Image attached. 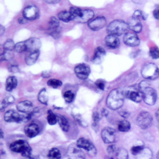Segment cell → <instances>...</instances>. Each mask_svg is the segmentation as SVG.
<instances>
[{
    "mask_svg": "<svg viewBox=\"0 0 159 159\" xmlns=\"http://www.w3.org/2000/svg\"><path fill=\"white\" fill-rule=\"evenodd\" d=\"M47 122L49 125H55L57 122V116L51 110H48V115L47 117Z\"/></svg>",
    "mask_w": 159,
    "mask_h": 159,
    "instance_id": "obj_33",
    "label": "cell"
},
{
    "mask_svg": "<svg viewBox=\"0 0 159 159\" xmlns=\"http://www.w3.org/2000/svg\"><path fill=\"white\" fill-rule=\"evenodd\" d=\"M39 132V126L35 123H31L25 126L24 128V132L25 135L29 138H32L37 136Z\"/></svg>",
    "mask_w": 159,
    "mask_h": 159,
    "instance_id": "obj_17",
    "label": "cell"
},
{
    "mask_svg": "<svg viewBox=\"0 0 159 159\" xmlns=\"http://www.w3.org/2000/svg\"><path fill=\"white\" fill-rule=\"evenodd\" d=\"M14 50L17 53H21L24 51H26L27 49H26V46H25V41H22V42H19L16 43V45H15Z\"/></svg>",
    "mask_w": 159,
    "mask_h": 159,
    "instance_id": "obj_37",
    "label": "cell"
},
{
    "mask_svg": "<svg viewBox=\"0 0 159 159\" xmlns=\"http://www.w3.org/2000/svg\"><path fill=\"white\" fill-rule=\"evenodd\" d=\"M124 94L125 97L129 99L139 103L140 102L142 99V94L140 91L135 88H129L125 91H124Z\"/></svg>",
    "mask_w": 159,
    "mask_h": 159,
    "instance_id": "obj_12",
    "label": "cell"
},
{
    "mask_svg": "<svg viewBox=\"0 0 159 159\" xmlns=\"http://www.w3.org/2000/svg\"><path fill=\"white\" fill-rule=\"evenodd\" d=\"M106 55V51L102 47H98L94 53L93 62L95 64H100Z\"/></svg>",
    "mask_w": 159,
    "mask_h": 159,
    "instance_id": "obj_22",
    "label": "cell"
},
{
    "mask_svg": "<svg viewBox=\"0 0 159 159\" xmlns=\"http://www.w3.org/2000/svg\"><path fill=\"white\" fill-rule=\"evenodd\" d=\"M38 100L39 101L44 105H47L48 100V96L47 90L45 88H43L40 90L38 94Z\"/></svg>",
    "mask_w": 159,
    "mask_h": 159,
    "instance_id": "obj_26",
    "label": "cell"
},
{
    "mask_svg": "<svg viewBox=\"0 0 159 159\" xmlns=\"http://www.w3.org/2000/svg\"><path fill=\"white\" fill-rule=\"evenodd\" d=\"M45 2L49 3V4H55L59 2V1H46Z\"/></svg>",
    "mask_w": 159,
    "mask_h": 159,
    "instance_id": "obj_55",
    "label": "cell"
},
{
    "mask_svg": "<svg viewBox=\"0 0 159 159\" xmlns=\"http://www.w3.org/2000/svg\"><path fill=\"white\" fill-rule=\"evenodd\" d=\"M124 98V91L119 89H113L107 97L106 105L111 110H117L123 105Z\"/></svg>",
    "mask_w": 159,
    "mask_h": 159,
    "instance_id": "obj_1",
    "label": "cell"
},
{
    "mask_svg": "<svg viewBox=\"0 0 159 159\" xmlns=\"http://www.w3.org/2000/svg\"><path fill=\"white\" fill-rule=\"evenodd\" d=\"M4 31H5V28L2 25H1L0 26V34H1V35L3 34Z\"/></svg>",
    "mask_w": 159,
    "mask_h": 159,
    "instance_id": "obj_54",
    "label": "cell"
},
{
    "mask_svg": "<svg viewBox=\"0 0 159 159\" xmlns=\"http://www.w3.org/2000/svg\"><path fill=\"white\" fill-rule=\"evenodd\" d=\"M153 122V118L151 114L147 111L140 112L136 118L137 125L142 129H147L149 128Z\"/></svg>",
    "mask_w": 159,
    "mask_h": 159,
    "instance_id": "obj_6",
    "label": "cell"
},
{
    "mask_svg": "<svg viewBox=\"0 0 159 159\" xmlns=\"http://www.w3.org/2000/svg\"><path fill=\"white\" fill-rule=\"evenodd\" d=\"M95 85H96L97 88L100 89V90H103L104 89V87H105V82L102 79H98L95 82Z\"/></svg>",
    "mask_w": 159,
    "mask_h": 159,
    "instance_id": "obj_46",
    "label": "cell"
},
{
    "mask_svg": "<svg viewBox=\"0 0 159 159\" xmlns=\"http://www.w3.org/2000/svg\"><path fill=\"white\" fill-rule=\"evenodd\" d=\"M101 138L106 143H113L116 141V130L111 127H105L101 132Z\"/></svg>",
    "mask_w": 159,
    "mask_h": 159,
    "instance_id": "obj_8",
    "label": "cell"
},
{
    "mask_svg": "<svg viewBox=\"0 0 159 159\" xmlns=\"http://www.w3.org/2000/svg\"><path fill=\"white\" fill-rule=\"evenodd\" d=\"M127 24L129 26V28L134 32L139 33L142 29V24L141 23L140 19L134 17L133 16L129 20Z\"/></svg>",
    "mask_w": 159,
    "mask_h": 159,
    "instance_id": "obj_18",
    "label": "cell"
},
{
    "mask_svg": "<svg viewBox=\"0 0 159 159\" xmlns=\"http://www.w3.org/2000/svg\"><path fill=\"white\" fill-rule=\"evenodd\" d=\"M27 51L33 52L39 51L41 46V41L36 37H31L25 41Z\"/></svg>",
    "mask_w": 159,
    "mask_h": 159,
    "instance_id": "obj_14",
    "label": "cell"
},
{
    "mask_svg": "<svg viewBox=\"0 0 159 159\" xmlns=\"http://www.w3.org/2000/svg\"><path fill=\"white\" fill-rule=\"evenodd\" d=\"M17 85V80L16 77L10 76L9 77L6 82V90L8 92H11L14 89Z\"/></svg>",
    "mask_w": 159,
    "mask_h": 159,
    "instance_id": "obj_23",
    "label": "cell"
},
{
    "mask_svg": "<svg viewBox=\"0 0 159 159\" xmlns=\"http://www.w3.org/2000/svg\"><path fill=\"white\" fill-rule=\"evenodd\" d=\"M102 117L101 112H94L93 113V123H97L101 119Z\"/></svg>",
    "mask_w": 159,
    "mask_h": 159,
    "instance_id": "obj_45",
    "label": "cell"
},
{
    "mask_svg": "<svg viewBox=\"0 0 159 159\" xmlns=\"http://www.w3.org/2000/svg\"><path fill=\"white\" fill-rule=\"evenodd\" d=\"M66 155L68 159H85V156L83 151L76 145L74 144L69 146Z\"/></svg>",
    "mask_w": 159,
    "mask_h": 159,
    "instance_id": "obj_10",
    "label": "cell"
},
{
    "mask_svg": "<svg viewBox=\"0 0 159 159\" xmlns=\"http://www.w3.org/2000/svg\"><path fill=\"white\" fill-rule=\"evenodd\" d=\"M155 117H156L157 120L159 122V109L155 112Z\"/></svg>",
    "mask_w": 159,
    "mask_h": 159,
    "instance_id": "obj_56",
    "label": "cell"
},
{
    "mask_svg": "<svg viewBox=\"0 0 159 159\" xmlns=\"http://www.w3.org/2000/svg\"><path fill=\"white\" fill-rule=\"evenodd\" d=\"M132 16L134 17H136L137 19H143V20H146L147 18V14L145 12H144L143 11H140V10L135 11Z\"/></svg>",
    "mask_w": 159,
    "mask_h": 159,
    "instance_id": "obj_42",
    "label": "cell"
},
{
    "mask_svg": "<svg viewBox=\"0 0 159 159\" xmlns=\"http://www.w3.org/2000/svg\"><path fill=\"white\" fill-rule=\"evenodd\" d=\"M123 41L126 45L131 47H136L140 44V39L135 33L129 32L125 34Z\"/></svg>",
    "mask_w": 159,
    "mask_h": 159,
    "instance_id": "obj_15",
    "label": "cell"
},
{
    "mask_svg": "<svg viewBox=\"0 0 159 159\" xmlns=\"http://www.w3.org/2000/svg\"><path fill=\"white\" fill-rule=\"evenodd\" d=\"M47 85L54 89H56L62 85V82L57 79H50L47 81Z\"/></svg>",
    "mask_w": 159,
    "mask_h": 159,
    "instance_id": "obj_38",
    "label": "cell"
},
{
    "mask_svg": "<svg viewBox=\"0 0 159 159\" xmlns=\"http://www.w3.org/2000/svg\"><path fill=\"white\" fill-rule=\"evenodd\" d=\"M24 159H37V158H35L32 157L30 156V157H25V158H24Z\"/></svg>",
    "mask_w": 159,
    "mask_h": 159,
    "instance_id": "obj_57",
    "label": "cell"
},
{
    "mask_svg": "<svg viewBox=\"0 0 159 159\" xmlns=\"http://www.w3.org/2000/svg\"><path fill=\"white\" fill-rule=\"evenodd\" d=\"M106 45L111 49H116L119 47L120 41L118 37L114 35H107L104 39Z\"/></svg>",
    "mask_w": 159,
    "mask_h": 159,
    "instance_id": "obj_21",
    "label": "cell"
},
{
    "mask_svg": "<svg viewBox=\"0 0 159 159\" xmlns=\"http://www.w3.org/2000/svg\"><path fill=\"white\" fill-rule=\"evenodd\" d=\"M14 100L15 99L12 95H7L1 102V104L0 105L1 111H2L4 109H5V108H6L9 104H12L14 102Z\"/></svg>",
    "mask_w": 159,
    "mask_h": 159,
    "instance_id": "obj_27",
    "label": "cell"
},
{
    "mask_svg": "<svg viewBox=\"0 0 159 159\" xmlns=\"http://www.w3.org/2000/svg\"><path fill=\"white\" fill-rule=\"evenodd\" d=\"M94 14V12L90 9H82L80 16L75 21L81 23H84L87 22H89L91 20H92L91 19L93 17Z\"/></svg>",
    "mask_w": 159,
    "mask_h": 159,
    "instance_id": "obj_19",
    "label": "cell"
},
{
    "mask_svg": "<svg viewBox=\"0 0 159 159\" xmlns=\"http://www.w3.org/2000/svg\"><path fill=\"white\" fill-rule=\"evenodd\" d=\"M39 16V10L35 6H29L23 10V17L27 20H35Z\"/></svg>",
    "mask_w": 159,
    "mask_h": 159,
    "instance_id": "obj_11",
    "label": "cell"
},
{
    "mask_svg": "<svg viewBox=\"0 0 159 159\" xmlns=\"http://www.w3.org/2000/svg\"><path fill=\"white\" fill-rule=\"evenodd\" d=\"M9 148L14 152L20 153L24 157L31 156V147L28 142L24 140H18L12 142L10 145Z\"/></svg>",
    "mask_w": 159,
    "mask_h": 159,
    "instance_id": "obj_4",
    "label": "cell"
},
{
    "mask_svg": "<svg viewBox=\"0 0 159 159\" xmlns=\"http://www.w3.org/2000/svg\"><path fill=\"white\" fill-rule=\"evenodd\" d=\"M119 148H118L116 145L114 144H111L107 148V152L109 155H114L117 154V152L118 151Z\"/></svg>",
    "mask_w": 159,
    "mask_h": 159,
    "instance_id": "obj_44",
    "label": "cell"
},
{
    "mask_svg": "<svg viewBox=\"0 0 159 159\" xmlns=\"http://www.w3.org/2000/svg\"><path fill=\"white\" fill-rule=\"evenodd\" d=\"M58 19L62 21L63 22H69L71 20H73L71 15L69 11H61L58 14Z\"/></svg>",
    "mask_w": 159,
    "mask_h": 159,
    "instance_id": "obj_28",
    "label": "cell"
},
{
    "mask_svg": "<svg viewBox=\"0 0 159 159\" xmlns=\"http://www.w3.org/2000/svg\"><path fill=\"white\" fill-rule=\"evenodd\" d=\"M74 71L77 77L81 80H86L91 72L89 67L85 64H78L75 67Z\"/></svg>",
    "mask_w": 159,
    "mask_h": 159,
    "instance_id": "obj_9",
    "label": "cell"
},
{
    "mask_svg": "<svg viewBox=\"0 0 159 159\" xmlns=\"http://www.w3.org/2000/svg\"><path fill=\"white\" fill-rule=\"evenodd\" d=\"M15 44L14 41L11 39H8L5 41V42L3 44V47L4 50H7V51H12L14 49L15 47Z\"/></svg>",
    "mask_w": 159,
    "mask_h": 159,
    "instance_id": "obj_40",
    "label": "cell"
},
{
    "mask_svg": "<svg viewBox=\"0 0 159 159\" xmlns=\"http://www.w3.org/2000/svg\"><path fill=\"white\" fill-rule=\"evenodd\" d=\"M57 122L59 123L60 127L64 132H67L70 128V124L68 119L63 115L57 116Z\"/></svg>",
    "mask_w": 159,
    "mask_h": 159,
    "instance_id": "obj_24",
    "label": "cell"
},
{
    "mask_svg": "<svg viewBox=\"0 0 159 159\" xmlns=\"http://www.w3.org/2000/svg\"><path fill=\"white\" fill-rule=\"evenodd\" d=\"M129 29L128 24L125 21L122 20H114L108 24L106 31L109 35H114L117 37L124 34H127Z\"/></svg>",
    "mask_w": 159,
    "mask_h": 159,
    "instance_id": "obj_3",
    "label": "cell"
},
{
    "mask_svg": "<svg viewBox=\"0 0 159 159\" xmlns=\"http://www.w3.org/2000/svg\"><path fill=\"white\" fill-rule=\"evenodd\" d=\"M63 98L66 102L70 103L75 98V94L71 90H67L64 92Z\"/></svg>",
    "mask_w": 159,
    "mask_h": 159,
    "instance_id": "obj_39",
    "label": "cell"
},
{
    "mask_svg": "<svg viewBox=\"0 0 159 159\" xmlns=\"http://www.w3.org/2000/svg\"><path fill=\"white\" fill-rule=\"evenodd\" d=\"M60 29L58 28L56 29H54V30H52L50 32V35L55 39H58L60 36Z\"/></svg>",
    "mask_w": 159,
    "mask_h": 159,
    "instance_id": "obj_47",
    "label": "cell"
},
{
    "mask_svg": "<svg viewBox=\"0 0 159 159\" xmlns=\"http://www.w3.org/2000/svg\"><path fill=\"white\" fill-rule=\"evenodd\" d=\"M149 55L153 59H158L159 58V49L156 46L152 47L149 51Z\"/></svg>",
    "mask_w": 159,
    "mask_h": 159,
    "instance_id": "obj_41",
    "label": "cell"
},
{
    "mask_svg": "<svg viewBox=\"0 0 159 159\" xmlns=\"http://www.w3.org/2000/svg\"><path fill=\"white\" fill-rule=\"evenodd\" d=\"M106 24V19L104 17L99 16L91 20L88 26L93 31H98L103 28Z\"/></svg>",
    "mask_w": 159,
    "mask_h": 159,
    "instance_id": "obj_13",
    "label": "cell"
},
{
    "mask_svg": "<svg viewBox=\"0 0 159 159\" xmlns=\"http://www.w3.org/2000/svg\"><path fill=\"white\" fill-rule=\"evenodd\" d=\"M156 157H157V159H159V151H158V153H157Z\"/></svg>",
    "mask_w": 159,
    "mask_h": 159,
    "instance_id": "obj_59",
    "label": "cell"
},
{
    "mask_svg": "<svg viewBox=\"0 0 159 159\" xmlns=\"http://www.w3.org/2000/svg\"><path fill=\"white\" fill-rule=\"evenodd\" d=\"M4 119L7 122L21 123L22 115H20L14 110H9L4 113Z\"/></svg>",
    "mask_w": 159,
    "mask_h": 159,
    "instance_id": "obj_16",
    "label": "cell"
},
{
    "mask_svg": "<svg viewBox=\"0 0 159 159\" xmlns=\"http://www.w3.org/2000/svg\"><path fill=\"white\" fill-rule=\"evenodd\" d=\"M139 90L142 94V99L145 104L148 105H153L157 99V91L150 87V84L146 80H143L139 85Z\"/></svg>",
    "mask_w": 159,
    "mask_h": 159,
    "instance_id": "obj_2",
    "label": "cell"
},
{
    "mask_svg": "<svg viewBox=\"0 0 159 159\" xmlns=\"http://www.w3.org/2000/svg\"><path fill=\"white\" fill-rule=\"evenodd\" d=\"M141 74L147 80H155L159 76V69L154 63H147L142 67Z\"/></svg>",
    "mask_w": 159,
    "mask_h": 159,
    "instance_id": "obj_5",
    "label": "cell"
},
{
    "mask_svg": "<svg viewBox=\"0 0 159 159\" xmlns=\"http://www.w3.org/2000/svg\"><path fill=\"white\" fill-rule=\"evenodd\" d=\"M10 70H11V72H16L19 70L18 67L16 65H11V67L10 68Z\"/></svg>",
    "mask_w": 159,
    "mask_h": 159,
    "instance_id": "obj_52",
    "label": "cell"
},
{
    "mask_svg": "<svg viewBox=\"0 0 159 159\" xmlns=\"http://www.w3.org/2000/svg\"><path fill=\"white\" fill-rule=\"evenodd\" d=\"M119 113L121 117L124 118H127L129 116V113L126 110H121L119 112Z\"/></svg>",
    "mask_w": 159,
    "mask_h": 159,
    "instance_id": "obj_49",
    "label": "cell"
},
{
    "mask_svg": "<svg viewBox=\"0 0 159 159\" xmlns=\"http://www.w3.org/2000/svg\"><path fill=\"white\" fill-rule=\"evenodd\" d=\"M116 157L117 159H128L129 158V154L127 150L125 148H119Z\"/></svg>",
    "mask_w": 159,
    "mask_h": 159,
    "instance_id": "obj_36",
    "label": "cell"
},
{
    "mask_svg": "<svg viewBox=\"0 0 159 159\" xmlns=\"http://www.w3.org/2000/svg\"><path fill=\"white\" fill-rule=\"evenodd\" d=\"M81 11H82V9H81L79 7H75V6L71 7L69 10V12H70V14L71 15L73 20H74V21L80 16V15L81 14Z\"/></svg>",
    "mask_w": 159,
    "mask_h": 159,
    "instance_id": "obj_32",
    "label": "cell"
},
{
    "mask_svg": "<svg viewBox=\"0 0 159 159\" xmlns=\"http://www.w3.org/2000/svg\"><path fill=\"white\" fill-rule=\"evenodd\" d=\"M137 156V159H152V153L150 149L145 148Z\"/></svg>",
    "mask_w": 159,
    "mask_h": 159,
    "instance_id": "obj_31",
    "label": "cell"
},
{
    "mask_svg": "<svg viewBox=\"0 0 159 159\" xmlns=\"http://www.w3.org/2000/svg\"><path fill=\"white\" fill-rule=\"evenodd\" d=\"M76 146L80 148H83L86 150L89 155L94 157L96 155V149L95 146L89 140L85 138H80L76 143Z\"/></svg>",
    "mask_w": 159,
    "mask_h": 159,
    "instance_id": "obj_7",
    "label": "cell"
},
{
    "mask_svg": "<svg viewBox=\"0 0 159 159\" xmlns=\"http://www.w3.org/2000/svg\"><path fill=\"white\" fill-rule=\"evenodd\" d=\"M153 15L154 16V17L157 19L159 20V5L157 6V7L156 9H155L153 11Z\"/></svg>",
    "mask_w": 159,
    "mask_h": 159,
    "instance_id": "obj_48",
    "label": "cell"
},
{
    "mask_svg": "<svg viewBox=\"0 0 159 159\" xmlns=\"http://www.w3.org/2000/svg\"><path fill=\"white\" fill-rule=\"evenodd\" d=\"M59 20L55 17H51L48 22V28L50 30L52 31L59 27Z\"/></svg>",
    "mask_w": 159,
    "mask_h": 159,
    "instance_id": "obj_34",
    "label": "cell"
},
{
    "mask_svg": "<svg viewBox=\"0 0 159 159\" xmlns=\"http://www.w3.org/2000/svg\"><path fill=\"white\" fill-rule=\"evenodd\" d=\"M1 137H2V138H3V132H2V130H1Z\"/></svg>",
    "mask_w": 159,
    "mask_h": 159,
    "instance_id": "obj_60",
    "label": "cell"
},
{
    "mask_svg": "<svg viewBox=\"0 0 159 159\" xmlns=\"http://www.w3.org/2000/svg\"><path fill=\"white\" fill-rule=\"evenodd\" d=\"M145 148L142 145H137L134 146L131 148V153L134 155H138L140 153H141Z\"/></svg>",
    "mask_w": 159,
    "mask_h": 159,
    "instance_id": "obj_43",
    "label": "cell"
},
{
    "mask_svg": "<svg viewBox=\"0 0 159 159\" xmlns=\"http://www.w3.org/2000/svg\"><path fill=\"white\" fill-rule=\"evenodd\" d=\"M14 57V54L11 51L4 50V51L1 54V61L9 60Z\"/></svg>",
    "mask_w": 159,
    "mask_h": 159,
    "instance_id": "obj_35",
    "label": "cell"
},
{
    "mask_svg": "<svg viewBox=\"0 0 159 159\" xmlns=\"http://www.w3.org/2000/svg\"><path fill=\"white\" fill-rule=\"evenodd\" d=\"M101 113L102 117H106L108 115V111L105 108H102L101 111Z\"/></svg>",
    "mask_w": 159,
    "mask_h": 159,
    "instance_id": "obj_51",
    "label": "cell"
},
{
    "mask_svg": "<svg viewBox=\"0 0 159 159\" xmlns=\"http://www.w3.org/2000/svg\"><path fill=\"white\" fill-rule=\"evenodd\" d=\"M27 20L25 18H24V17H19V18L18 19V22H19V24H25V23L27 22Z\"/></svg>",
    "mask_w": 159,
    "mask_h": 159,
    "instance_id": "obj_50",
    "label": "cell"
},
{
    "mask_svg": "<svg viewBox=\"0 0 159 159\" xmlns=\"http://www.w3.org/2000/svg\"><path fill=\"white\" fill-rule=\"evenodd\" d=\"M42 75L43 77L47 78L50 76V72L48 71H43L42 74Z\"/></svg>",
    "mask_w": 159,
    "mask_h": 159,
    "instance_id": "obj_53",
    "label": "cell"
},
{
    "mask_svg": "<svg viewBox=\"0 0 159 159\" xmlns=\"http://www.w3.org/2000/svg\"><path fill=\"white\" fill-rule=\"evenodd\" d=\"M104 159H114V158L111 157H106Z\"/></svg>",
    "mask_w": 159,
    "mask_h": 159,
    "instance_id": "obj_58",
    "label": "cell"
},
{
    "mask_svg": "<svg viewBox=\"0 0 159 159\" xmlns=\"http://www.w3.org/2000/svg\"><path fill=\"white\" fill-rule=\"evenodd\" d=\"M48 159H60L61 153L57 148H52L50 149L47 155Z\"/></svg>",
    "mask_w": 159,
    "mask_h": 159,
    "instance_id": "obj_30",
    "label": "cell"
},
{
    "mask_svg": "<svg viewBox=\"0 0 159 159\" xmlns=\"http://www.w3.org/2000/svg\"><path fill=\"white\" fill-rule=\"evenodd\" d=\"M40 55V51H36L33 52H29V54L25 57V62L28 65H33L37 60Z\"/></svg>",
    "mask_w": 159,
    "mask_h": 159,
    "instance_id": "obj_25",
    "label": "cell"
},
{
    "mask_svg": "<svg viewBox=\"0 0 159 159\" xmlns=\"http://www.w3.org/2000/svg\"><path fill=\"white\" fill-rule=\"evenodd\" d=\"M32 107L33 105L32 102L29 100H24V101L20 102L16 105L17 109L20 112L24 113H27L32 112L33 110Z\"/></svg>",
    "mask_w": 159,
    "mask_h": 159,
    "instance_id": "obj_20",
    "label": "cell"
},
{
    "mask_svg": "<svg viewBox=\"0 0 159 159\" xmlns=\"http://www.w3.org/2000/svg\"><path fill=\"white\" fill-rule=\"evenodd\" d=\"M117 128L120 132H128L130 128V123L126 120H120L118 123Z\"/></svg>",
    "mask_w": 159,
    "mask_h": 159,
    "instance_id": "obj_29",
    "label": "cell"
}]
</instances>
